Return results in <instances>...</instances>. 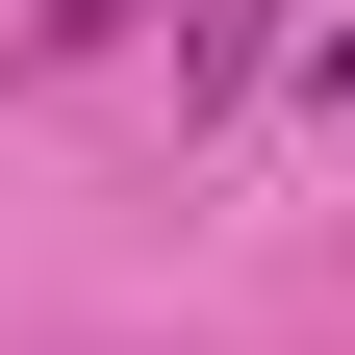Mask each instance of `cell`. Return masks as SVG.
<instances>
[{
    "mask_svg": "<svg viewBox=\"0 0 355 355\" xmlns=\"http://www.w3.org/2000/svg\"><path fill=\"white\" fill-rule=\"evenodd\" d=\"M304 76H330V102H355V26H304Z\"/></svg>",
    "mask_w": 355,
    "mask_h": 355,
    "instance_id": "6da1fadb",
    "label": "cell"
},
{
    "mask_svg": "<svg viewBox=\"0 0 355 355\" xmlns=\"http://www.w3.org/2000/svg\"><path fill=\"white\" fill-rule=\"evenodd\" d=\"M51 26H127V0H51Z\"/></svg>",
    "mask_w": 355,
    "mask_h": 355,
    "instance_id": "7a4b0ae2",
    "label": "cell"
}]
</instances>
